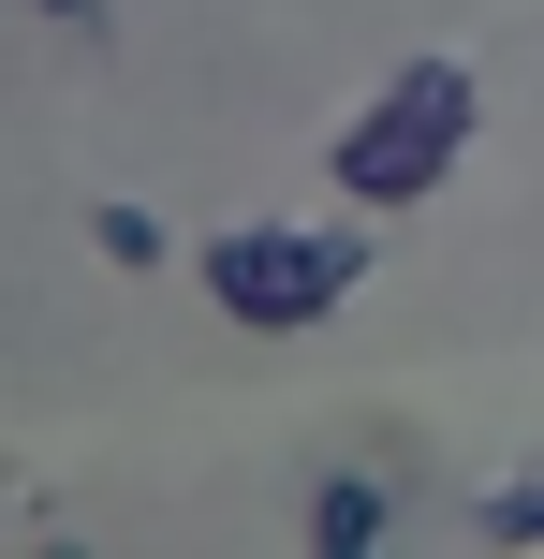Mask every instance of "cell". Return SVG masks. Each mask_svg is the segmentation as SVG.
I'll return each instance as SVG.
<instances>
[{
  "mask_svg": "<svg viewBox=\"0 0 544 559\" xmlns=\"http://www.w3.org/2000/svg\"><path fill=\"white\" fill-rule=\"evenodd\" d=\"M457 147H471V74L457 59H412V74L339 133V206H412Z\"/></svg>",
  "mask_w": 544,
  "mask_h": 559,
  "instance_id": "1",
  "label": "cell"
},
{
  "mask_svg": "<svg viewBox=\"0 0 544 559\" xmlns=\"http://www.w3.org/2000/svg\"><path fill=\"white\" fill-rule=\"evenodd\" d=\"M353 280H368V236H280V222H235L221 251H206V295H221L235 324H324Z\"/></svg>",
  "mask_w": 544,
  "mask_h": 559,
  "instance_id": "2",
  "label": "cell"
},
{
  "mask_svg": "<svg viewBox=\"0 0 544 559\" xmlns=\"http://www.w3.org/2000/svg\"><path fill=\"white\" fill-rule=\"evenodd\" d=\"M383 515H398V501H383L368 472H339V486L310 501V559H368V545H383Z\"/></svg>",
  "mask_w": 544,
  "mask_h": 559,
  "instance_id": "3",
  "label": "cell"
},
{
  "mask_svg": "<svg viewBox=\"0 0 544 559\" xmlns=\"http://www.w3.org/2000/svg\"><path fill=\"white\" fill-rule=\"evenodd\" d=\"M88 251H104L118 280H162V265H177V251H162V222H147V206H118V192L88 206Z\"/></svg>",
  "mask_w": 544,
  "mask_h": 559,
  "instance_id": "4",
  "label": "cell"
},
{
  "mask_svg": "<svg viewBox=\"0 0 544 559\" xmlns=\"http://www.w3.org/2000/svg\"><path fill=\"white\" fill-rule=\"evenodd\" d=\"M486 545H544V486H500V501H486Z\"/></svg>",
  "mask_w": 544,
  "mask_h": 559,
  "instance_id": "5",
  "label": "cell"
},
{
  "mask_svg": "<svg viewBox=\"0 0 544 559\" xmlns=\"http://www.w3.org/2000/svg\"><path fill=\"white\" fill-rule=\"evenodd\" d=\"M29 15H45V29H104V0H29Z\"/></svg>",
  "mask_w": 544,
  "mask_h": 559,
  "instance_id": "6",
  "label": "cell"
},
{
  "mask_svg": "<svg viewBox=\"0 0 544 559\" xmlns=\"http://www.w3.org/2000/svg\"><path fill=\"white\" fill-rule=\"evenodd\" d=\"M29 559H88V545H59V531H45V545H29Z\"/></svg>",
  "mask_w": 544,
  "mask_h": 559,
  "instance_id": "7",
  "label": "cell"
}]
</instances>
